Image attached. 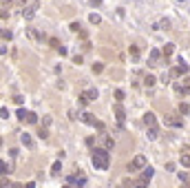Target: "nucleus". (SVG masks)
Returning <instances> with one entry per match:
<instances>
[{"label":"nucleus","instance_id":"obj_1","mask_svg":"<svg viewBox=\"0 0 190 188\" xmlns=\"http://www.w3.org/2000/svg\"><path fill=\"white\" fill-rule=\"evenodd\" d=\"M91 161H93V166L97 168V171H106L108 164H111V155H108L106 148H93Z\"/></svg>","mask_w":190,"mask_h":188},{"label":"nucleus","instance_id":"obj_2","mask_svg":"<svg viewBox=\"0 0 190 188\" xmlns=\"http://www.w3.org/2000/svg\"><path fill=\"white\" fill-rule=\"evenodd\" d=\"M97 89H86V91H82V95H80V104L82 106H86L88 102H93V100H97Z\"/></svg>","mask_w":190,"mask_h":188},{"label":"nucleus","instance_id":"obj_3","mask_svg":"<svg viewBox=\"0 0 190 188\" xmlns=\"http://www.w3.org/2000/svg\"><path fill=\"white\" fill-rule=\"evenodd\" d=\"M69 184L73 186V188H84V184H86V177H84L80 171H78V173H73V175L69 177Z\"/></svg>","mask_w":190,"mask_h":188},{"label":"nucleus","instance_id":"obj_4","mask_svg":"<svg viewBox=\"0 0 190 188\" xmlns=\"http://www.w3.org/2000/svg\"><path fill=\"white\" fill-rule=\"evenodd\" d=\"M139 168H146V157L144 155H135L133 161L128 164V171H139Z\"/></svg>","mask_w":190,"mask_h":188},{"label":"nucleus","instance_id":"obj_5","mask_svg":"<svg viewBox=\"0 0 190 188\" xmlns=\"http://www.w3.org/2000/svg\"><path fill=\"white\" fill-rule=\"evenodd\" d=\"M186 73H188V64H186L183 58H181L179 64H177L175 69H170V73H168V75H170V78H177V75H186Z\"/></svg>","mask_w":190,"mask_h":188},{"label":"nucleus","instance_id":"obj_6","mask_svg":"<svg viewBox=\"0 0 190 188\" xmlns=\"http://www.w3.org/2000/svg\"><path fill=\"white\" fill-rule=\"evenodd\" d=\"M82 122H84V124H88V126L104 128V126H102V122H97V120H95V115H93V113H84V115H82Z\"/></svg>","mask_w":190,"mask_h":188},{"label":"nucleus","instance_id":"obj_7","mask_svg":"<svg viewBox=\"0 0 190 188\" xmlns=\"http://www.w3.org/2000/svg\"><path fill=\"white\" fill-rule=\"evenodd\" d=\"M164 124H166V126H177V128H179V126H183V120H181V117L166 115V117H164Z\"/></svg>","mask_w":190,"mask_h":188},{"label":"nucleus","instance_id":"obj_8","mask_svg":"<svg viewBox=\"0 0 190 188\" xmlns=\"http://www.w3.org/2000/svg\"><path fill=\"white\" fill-rule=\"evenodd\" d=\"M113 111H115V117H117V122H120V124H122V122L126 120V111H124V106H122L120 102H117V104L113 106Z\"/></svg>","mask_w":190,"mask_h":188},{"label":"nucleus","instance_id":"obj_9","mask_svg":"<svg viewBox=\"0 0 190 188\" xmlns=\"http://www.w3.org/2000/svg\"><path fill=\"white\" fill-rule=\"evenodd\" d=\"M36 9H38V2H33L31 7H25V11H22V16H25L27 20H31V18L36 16Z\"/></svg>","mask_w":190,"mask_h":188},{"label":"nucleus","instance_id":"obj_10","mask_svg":"<svg viewBox=\"0 0 190 188\" xmlns=\"http://www.w3.org/2000/svg\"><path fill=\"white\" fill-rule=\"evenodd\" d=\"M144 124H146V126H148V128H150V126H155V124H157V117H155V113H150V111H148V113H146V115H144Z\"/></svg>","mask_w":190,"mask_h":188},{"label":"nucleus","instance_id":"obj_11","mask_svg":"<svg viewBox=\"0 0 190 188\" xmlns=\"http://www.w3.org/2000/svg\"><path fill=\"white\" fill-rule=\"evenodd\" d=\"M159 58H161V51H159V49H153V51H150V64L157 66V64H159Z\"/></svg>","mask_w":190,"mask_h":188},{"label":"nucleus","instance_id":"obj_12","mask_svg":"<svg viewBox=\"0 0 190 188\" xmlns=\"http://www.w3.org/2000/svg\"><path fill=\"white\" fill-rule=\"evenodd\" d=\"M20 142L25 144L27 148H31V146H33V139H31V135H27V133H22V135H20Z\"/></svg>","mask_w":190,"mask_h":188},{"label":"nucleus","instance_id":"obj_13","mask_svg":"<svg viewBox=\"0 0 190 188\" xmlns=\"http://www.w3.org/2000/svg\"><path fill=\"white\" fill-rule=\"evenodd\" d=\"M11 173V168H9V164L5 161V159H0V175H2V177H7Z\"/></svg>","mask_w":190,"mask_h":188},{"label":"nucleus","instance_id":"obj_14","mask_svg":"<svg viewBox=\"0 0 190 188\" xmlns=\"http://www.w3.org/2000/svg\"><path fill=\"white\" fill-rule=\"evenodd\" d=\"M155 175V171L150 168V166H146V168H141V177H144V179H148L150 181V177Z\"/></svg>","mask_w":190,"mask_h":188},{"label":"nucleus","instance_id":"obj_15","mask_svg":"<svg viewBox=\"0 0 190 188\" xmlns=\"http://www.w3.org/2000/svg\"><path fill=\"white\" fill-rule=\"evenodd\" d=\"M179 161H181V166H183V168H188V166H190V153H181Z\"/></svg>","mask_w":190,"mask_h":188},{"label":"nucleus","instance_id":"obj_16","mask_svg":"<svg viewBox=\"0 0 190 188\" xmlns=\"http://www.w3.org/2000/svg\"><path fill=\"white\" fill-rule=\"evenodd\" d=\"M155 82H157V78H155V75H146V78H144V86H146V89L155 86Z\"/></svg>","mask_w":190,"mask_h":188},{"label":"nucleus","instance_id":"obj_17","mask_svg":"<svg viewBox=\"0 0 190 188\" xmlns=\"http://www.w3.org/2000/svg\"><path fill=\"white\" fill-rule=\"evenodd\" d=\"M173 51H175V44H166L164 49H161V55L168 58V55H173Z\"/></svg>","mask_w":190,"mask_h":188},{"label":"nucleus","instance_id":"obj_18","mask_svg":"<svg viewBox=\"0 0 190 188\" xmlns=\"http://www.w3.org/2000/svg\"><path fill=\"white\" fill-rule=\"evenodd\" d=\"M25 122H27V124H36V122H38V115L29 111V113H27V120H25Z\"/></svg>","mask_w":190,"mask_h":188},{"label":"nucleus","instance_id":"obj_19","mask_svg":"<svg viewBox=\"0 0 190 188\" xmlns=\"http://www.w3.org/2000/svg\"><path fill=\"white\" fill-rule=\"evenodd\" d=\"M135 188H148V179H144V177H139V179L135 181Z\"/></svg>","mask_w":190,"mask_h":188},{"label":"nucleus","instance_id":"obj_20","mask_svg":"<svg viewBox=\"0 0 190 188\" xmlns=\"http://www.w3.org/2000/svg\"><path fill=\"white\" fill-rule=\"evenodd\" d=\"M157 135H159L157 126H150V128H148V139H157Z\"/></svg>","mask_w":190,"mask_h":188},{"label":"nucleus","instance_id":"obj_21","mask_svg":"<svg viewBox=\"0 0 190 188\" xmlns=\"http://www.w3.org/2000/svg\"><path fill=\"white\" fill-rule=\"evenodd\" d=\"M60 173H62V164L55 161V164H53V168H51V175H60Z\"/></svg>","mask_w":190,"mask_h":188},{"label":"nucleus","instance_id":"obj_22","mask_svg":"<svg viewBox=\"0 0 190 188\" xmlns=\"http://www.w3.org/2000/svg\"><path fill=\"white\" fill-rule=\"evenodd\" d=\"M179 113H181V115H188V113H190V106L181 102V104H179Z\"/></svg>","mask_w":190,"mask_h":188},{"label":"nucleus","instance_id":"obj_23","mask_svg":"<svg viewBox=\"0 0 190 188\" xmlns=\"http://www.w3.org/2000/svg\"><path fill=\"white\" fill-rule=\"evenodd\" d=\"M11 186H13V184H11L7 177H2V179H0V188H11Z\"/></svg>","mask_w":190,"mask_h":188},{"label":"nucleus","instance_id":"obj_24","mask_svg":"<svg viewBox=\"0 0 190 188\" xmlns=\"http://www.w3.org/2000/svg\"><path fill=\"white\" fill-rule=\"evenodd\" d=\"M115 100L122 104V100H124V91H122V89H117V91H115Z\"/></svg>","mask_w":190,"mask_h":188},{"label":"nucleus","instance_id":"obj_25","mask_svg":"<svg viewBox=\"0 0 190 188\" xmlns=\"http://www.w3.org/2000/svg\"><path fill=\"white\" fill-rule=\"evenodd\" d=\"M27 113H29V111H25V108H18V120H22V122H25V120H27Z\"/></svg>","mask_w":190,"mask_h":188},{"label":"nucleus","instance_id":"obj_26","mask_svg":"<svg viewBox=\"0 0 190 188\" xmlns=\"http://www.w3.org/2000/svg\"><path fill=\"white\" fill-rule=\"evenodd\" d=\"M104 146H106V151H111V148L115 146V142H113L111 137H106V139H104Z\"/></svg>","mask_w":190,"mask_h":188},{"label":"nucleus","instance_id":"obj_27","mask_svg":"<svg viewBox=\"0 0 190 188\" xmlns=\"http://www.w3.org/2000/svg\"><path fill=\"white\" fill-rule=\"evenodd\" d=\"M102 71H104V64H100V62L93 64V73H102Z\"/></svg>","mask_w":190,"mask_h":188},{"label":"nucleus","instance_id":"obj_28","mask_svg":"<svg viewBox=\"0 0 190 188\" xmlns=\"http://www.w3.org/2000/svg\"><path fill=\"white\" fill-rule=\"evenodd\" d=\"M100 13H91V22H93V25H100Z\"/></svg>","mask_w":190,"mask_h":188},{"label":"nucleus","instance_id":"obj_29","mask_svg":"<svg viewBox=\"0 0 190 188\" xmlns=\"http://www.w3.org/2000/svg\"><path fill=\"white\" fill-rule=\"evenodd\" d=\"M0 117H5V120L9 117V108H7V106H2V108H0Z\"/></svg>","mask_w":190,"mask_h":188},{"label":"nucleus","instance_id":"obj_30","mask_svg":"<svg viewBox=\"0 0 190 188\" xmlns=\"http://www.w3.org/2000/svg\"><path fill=\"white\" fill-rule=\"evenodd\" d=\"M38 135H40L42 139H46V137H49V131H46V128H40V131H38Z\"/></svg>","mask_w":190,"mask_h":188},{"label":"nucleus","instance_id":"obj_31","mask_svg":"<svg viewBox=\"0 0 190 188\" xmlns=\"http://www.w3.org/2000/svg\"><path fill=\"white\" fill-rule=\"evenodd\" d=\"M42 124H44V128H46V126L51 124V117H49V115H44V117H42Z\"/></svg>","mask_w":190,"mask_h":188},{"label":"nucleus","instance_id":"obj_32","mask_svg":"<svg viewBox=\"0 0 190 188\" xmlns=\"http://www.w3.org/2000/svg\"><path fill=\"white\" fill-rule=\"evenodd\" d=\"M131 55H133V58L139 55V49H137V46H131Z\"/></svg>","mask_w":190,"mask_h":188},{"label":"nucleus","instance_id":"obj_33","mask_svg":"<svg viewBox=\"0 0 190 188\" xmlns=\"http://www.w3.org/2000/svg\"><path fill=\"white\" fill-rule=\"evenodd\" d=\"M49 42H51V46H55V49H60V46H62V44H60V42H58V40H55V38H51V40H49Z\"/></svg>","mask_w":190,"mask_h":188},{"label":"nucleus","instance_id":"obj_34","mask_svg":"<svg viewBox=\"0 0 190 188\" xmlns=\"http://www.w3.org/2000/svg\"><path fill=\"white\" fill-rule=\"evenodd\" d=\"M181 86H183V91H188V89H190V78H186V80H183V84H181Z\"/></svg>","mask_w":190,"mask_h":188},{"label":"nucleus","instance_id":"obj_35","mask_svg":"<svg viewBox=\"0 0 190 188\" xmlns=\"http://www.w3.org/2000/svg\"><path fill=\"white\" fill-rule=\"evenodd\" d=\"M13 102H16V104H22V102H25V98H22V95H16Z\"/></svg>","mask_w":190,"mask_h":188},{"label":"nucleus","instance_id":"obj_36","mask_svg":"<svg viewBox=\"0 0 190 188\" xmlns=\"http://www.w3.org/2000/svg\"><path fill=\"white\" fill-rule=\"evenodd\" d=\"M2 38H7V40H9V38H11V31H7V29H2Z\"/></svg>","mask_w":190,"mask_h":188},{"label":"nucleus","instance_id":"obj_37","mask_svg":"<svg viewBox=\"0 0 190 188\" xmlns=\"http://www.w3.org/2000/svg\"><path fill=\"white\" fill-rule=\"evenodd\" d=\"M179 179H181V181H186V179H188V173H186V171H183V173H179Z\"/></svg>","mask_w":190,"mask_h":188},{"label":"nucleus","instance_id":"obj_38","mask_svg":"<svg viewBox=\"0 0 190 188\" xmlns=\"http://www.w3.org/2000/svg\"><path fill=\"white\" fill-rule=\"evenodd\" d=\"M25 188H36V184H33V181H29V184H27Z\"/></svg>","mask_w":190,"mask_h":188},{"label":"nucleus","instance_id":"obj_39","mask_svg":"<svg viewBox=\"0 0 190 188\" xmlns=\"http://www.w3.org/2000/svg\"><path fill=\"white\" fill-rule=\"evenodd\" d=\"M11 188H25V186H22V184H13Z\"/></svg>","mask_w":190,"mask_h":188},{"label":"nucleus","instance_id":"obj_40","mask_svg":"<svg viewBox=\"0 0 190 188\" xmlns=\"http://www.w3.org/2000/svg\"><path fill=\"white\" fill-rule=\"evenodd\" d=\"M91 2H93V5H100V2H102V0H91Z\"/></svg>","mask_w":190,"mask_h":188},{"label":"nucleus","instance_id":"obj_41","mask_svg":"<svg viewBox=\"0 0 190 188\" xmlns=\"http://www.w3.org/2000/svg\"><path fill=\"white\" fill-rule=\"evenodd\" d=\"M64 188H73V186H71V184H66V186H64Z\"/></svg>","mask_w":190,"mask_h":188},{"label":"nucleus","instance_id":"obj_42","mask_svg":"<svg viewBox=\"0 0 190 188\" xmlns=\"http://www.w3.org/2000/svg\"><path fill=\"white\" fill-rule=\"evenodd\" d=\"M0 146H2V137H0Z\"/></svg>","mask_w":190,"mask_h":188},{"label":"nucleus","instance_id":"obj_43","mask_svg":"<svg viewBox=\"0 0 190 188\" xmlns=\"http://www.w3.org/2000/svg\"><path fill=\"white\" fill-rule=\"evenodd\" d=\"M0 38H2V29H0Z\"/></svg>","mask_w":190,"mask_h":188},{"label":"nucleus","instance_id":"obj_44","mask_svg":"<svg viewBox=\"0 0 190 188\" xmlns=\"http://www.w3.org/2000/svg\"><path fill=\"white\" fill-rule=\"evenodd\" d=\"M7 2H9V0H7Z\"/></svg>","mask_w":190,"mask_h":188}]
</instances>
